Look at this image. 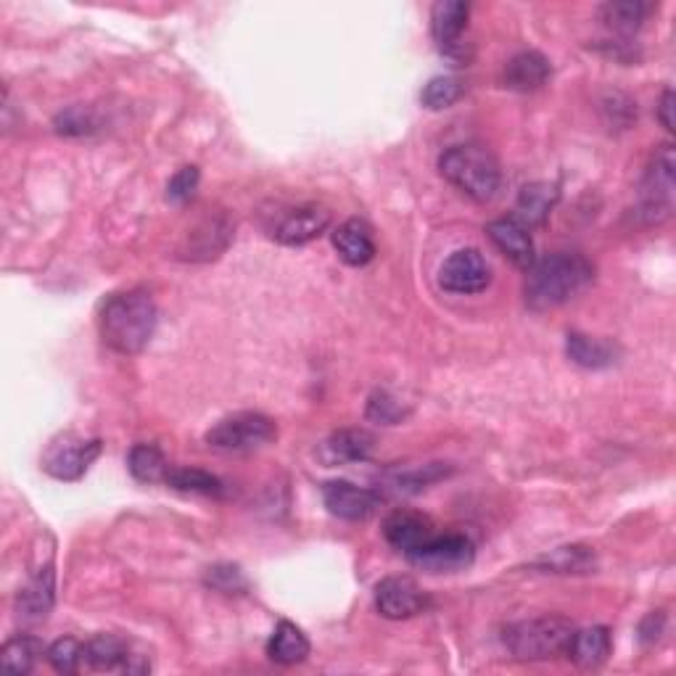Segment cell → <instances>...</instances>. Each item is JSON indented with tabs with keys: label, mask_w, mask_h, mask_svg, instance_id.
Here are the masks:
<instances>
[{
	"label": "cell",
	"mask_w": 676,
	"mask_h": 676,
	"mask_svg": "<svg viewBox=\"0 0 676 676\" xmlns=\"http://www.w3.org/2000/svg\"><path fill=\"white\" fill-rule=\"evenodd\" d=\"M408 410L402 408L397 397H391L389 391H376L368 402V421L383 423V425H397L399 421H404Z\"/></svg>",
	"instance_id": "e575fe53"
},
{
	"label": "cell",
	"mask_w": 676,
	"mask_h": 676,
	"mask_svg": "<svg viewBox=\"0 0 676 676\" xmlns=\"http://www.w3.org/2000/svg\"><path fill=\"white\" fill-rule=\"evenodd\" d=\"M434 534V524H431V518L423 516V513L394 510L383 520V537H387V542L394 547V550L404 552V556H410L412 550H418V547L429 542Z\"/></svg>",
	"instance_id": "5bb4252c"
},
{
	"label": "cell",
	"mask_w": 676,
	"mask_h": 676,
	"mask_svg": "<svg viewBox=\"0 0 676 676\" xmlns=\"http://www.w3.org/2000/svg\"><path fill=\"white\" fill-rule=\"evenodd\" d=\"M658 119H661V125H664L668 133H674V93L672 91H666L664 98H661Z\"/></svg>",
	"instance_id": "74e56055"
},
{
	"label": "cell",
	"mask_w": 676,
	"mask_h": 676,
	"mask_svg": "<svg viewBox=\"0 0 676 676\" xmlns=\"http://www.w3.org/2000/svg\"><path fill=\"white\" fill-rule=\"evenodd\" d=\"M101 455L98 439H83L74 434L59 436L51 444L43 457V468L49 476L59 478V482H80L87 468L96 463Z\"/></svg>",
	"instance_id": "ba28073f"
},
{
	"label": "cell",
	"mask_w": 676,
	"mask_h": 676,
	"mask_svg": "<svg viewBox=\"0 0 676 676\" xmlns=\"http://www.w3.org/2000/svg\"><path fill=\"white\" fill-rule=\"evenodd\" d=\"M127 468H130L135 482L157 484L167 478L169 463L167 457L161 455V450L154 447V444H135L130 450V457H127Z\"/></svg>",
	"instance_id": "4316f807"
},
{
	"label": "cell",
	"mask_w": 676,
	"mask_h": 676,
	"mask_svg": "<svg viewBox=\"0 0 676 676\" xmlns=\"http://www.w3.org/2000/svg\"><path fill=\"white\" fill-rule=\"evenodd\" d=\"M376 608L383 619L402 621L423 613L429 598L410 577H387L376 587Z\"/></svg>",
	"instance_id": "8fae6325"
},
{
	"label": "cell",
	"mask_w": 676,
	"mask_h": 676,
	"mask_svg": "<svg viewBox=\"0 0 676 676\" xmlns=\"http://www.w3.org/2000/svg\"><path fill=\"white\" fill-rule=\"evenodd\" d=\"M83 668L91 672H122V674H144L148 664L144 655H133L130 647L114 634H98L91 642H85Z\"/></svg>",
	"instance_id": "7c38bea8"
},
{
	"label": "cell",
	"mask_w": 676,
	"mask_h": 676,
	"mask_svg": "<svg viewBox=\"0 0 676 676\" xmlns=\"http://www.w3.org/2000/svg\"><path fill=\"white\" fill-rule=\"evenodd\" d=\"M537 568H542L545 573H573L577 577V573H592L598 568V556L587 545H568L545 556Z\"/></svg>",
	"instance_id": "d4e9b609"
},
{
	"label": "cell",
	"mask_w": 676,
	"mask_h": 676,
	"mask_svg": "<svg viewBox=\"0 0 676 676\" xmlns=\"http://www.w3.org/2000/svg\"><path fill=\"white\" fill-rule=\"evenodd\" d=\"M566 351L573 362L581 365V368H587V370L611 368V365H616L619 360L616 344L605 341V338L584 336V334H568Z\"/></svg>",
	"instance_id": "603a6c76"
},
{
	"label": "cell",
	"mask_w": 676,
	"mask_h": 676,
	"mask_svg": "<svg viewBox=\"0 0 676 676\" xmlns=\"http://www.w3.org/2000/svg\"><path fill=\"white\" fill-rule=\"evenodd\" d=\"M613 642L611 632L605 626H590V629H577L568 645V658L573 661L579 668H598L611 658Z\"/></svg>",
	"instance_id": "ffe728a7"
},
{
	"label": "cell",
	"mask_w": 676,
	"mask_h": 676,
	"mask_svg": "<svg viewBox=\"0 0 676 676\" xmlns=\"http://www.w3.org/2000/svg\"><path fill=\"white\" fill-rule=\"evenodd\" d=\"M278 439V425L262 412H235L207 431V444L218 452H254Z\"/></svg>",
	"instance_id": "5b68a950"
},
{
	"label": "cell",
	"mask_w": 676,
	"mask_h": 676,
	"mask_svg": "<svg viewBox=\"0 0 676 676\" xmlns=\"http://www.w3.org/2000/svg\"><path fill=\"white\" fill-rule=\"evenodd\" d=\"M330 225V212L323 207H299L288 212L275 230V239L283 246H304V243L320 239Z\"/></svg>",
	"instance_id": "2e32d148"
},
{
	"label": "cell",
	"mask_w": 676,
	"mask_h": 676,
	"mask_svg": "<svg viewBox=\"0 0 676 676\" xmlns=\"http://www.w3.org/2000/svg\"><path fill=\"white\" fill-rule=\"evenodd\" d=\"M664 613H651V616H647L645 621H642V626H640V637H642V642H655L661 637V632H664Z\"/></svg>",
	"instance_id": "8d00e7d4"
},
{
	"label": "cell",
	"mask_w": 676,
	"mask_h": 676,
	"mask_svg": "<svg viewBox=\"0 0 676 676\" xmlns=\"http://www.w3.org/2000/svg\"><path fill=\"white\" fill-rule=\"evenodd\" d=\"M471 17V6L463 3V0H439L431 11V32H434V40L439 43V51L452 61H468L471 53L465 51L463 43V32L468 27Z\"/></svg>",
	"instance_id": "30bf717a"
},
{
	"label": "cell",
	"mask_w": 676,
	"mask_h": 676,
	"mask_svg": "<svg viewBox=\"0 0 676 676\" xmlns=\"http://www.w3.org/2000/svg\"><path fill=\"white\" fill-rule=\"evenodd\" d=\"M674 207V148L661 146L642 180L640 214L647 222H664Z\"/></svg>",
	"instance_id": "52a82bcc"
},
{
	"label": "cell",
	"mask_w": 676,
	"mask_h": 676,
	"mask_svg": "<svg viewBox=\"0 0 676 676\" xmlns=\"http://www.w3.org/2000/svg\"><path fill=\"white\" fill-rule=\"evenodd\" d=\"M577 626L563 616L520 621L505 629V647L518 661H552L568 653Z\"/></svg>",
	"instance_id": "277c9868"
},
{
	"label": "cell",
	"mask_w": 676,
	"mask_h": 676,
	"mask_svg": "<svg viewBox=\"0 0 676 676\" xmlns=\"http://www.w3.org/2000/svg\"><path fill=\"white\" fill-rule=\"evenodd\" d=\"M45 658H49V664L56 668L59 674H77L80 668H83L85 645H80V642L72 637L56 640L49 651H45Z\"/></svg>",
	"instance_id": "d6a6232c"
},
{
	"label": "cell",
	"mask_w": 676,
	"mask_h": 676,
	"mask_svg": "<svg viewBox=\"0 0 676 676\" xmlns=\"http://www.w3.org/2000/svg\"><path fill=\"white\" fill-rule=\"evenodd\" d=\"M323 503L336 518L360 524V520H368L378 510L381 495L351 482H328L323 486Z\"/></svg>",
	"instance_id": "4fadbf2b"
},
{
	"label": "cell",
	"mask_w": 676,
	"mask_h": 676,
	"mask_svg": "<svg viewBox=\"0 0 676 676\" xmlns=\"http://www.w3.org/2000/svg\"><path fill=\"white\" fill-rule=\"evenodd\" d=\"M376 447V439L362 429H341L323 444V455L330 465L336 463H362Z\"/></svg>",
	"instance_id": "7402d4cb"
},
{
	"label": "cell",
	"mask_w": 676,
	"mask_h": 676,
	"mask_svg": "<svg viewBox=\"0 0 676 676\" xmlns=\"http://www.w3.org/2000/svg\"><path fill=\"white\" fill-rule=\"evenodd\" d=\"M647 17V6L637 3V0H626V3H608L603 6V19L611 30L621 32V35H632L637 32Z\"/></svg>",
	"instance_id": "f1b7e54d"
},
{
	"label": "cell",
	"mask_w": 676,
	"mask_h": 676,
	"mask_svg": "<svg viewBox=\"0 0 676 676\" xmlns=\"http://www.w3.org/2000/svg\"><path fill=\"white\" fill-rule=\"evenodd\" d=\"M157 304L146 291H125L104 302L98 317L101 338L117 355H138L157 330Z\"/></svg>",
	"instance_id": "6da1fadb"
},
{
	"label": "cell",
	"mask_w": 676,
	"mask_h": 676,
	"mask_svg": "<svg viewBox=\"0 0 676 676\" xmlns=\"http://www.w3.org/2000/svg\"><path fill=\"white\" fill-rule=\"evenodd\" d=\"M492 283V270L478 249H457L439 270V286L447 294H482Z\"/></svg>",
	"instance_id": "9c48e42d"
},
{
	"label": "cell",
	"mask_w": 676,
	"mask_h": 676,
	"mask_svg": "<svg viewBox=\"0 0 676 676\" xmlns=\"http://www.w3.org/2000/svg\"><path fill=\"white\" fill-rule=\"evenodd\" d=\"M207 587H212L214 592L222 594H243L249 590V581L243 577V571L239 566H230V563H220L212 566L207 571Z\"/></svg>",
	"instance_id": "836d02e7"
},
{
	"label": "cell",
	"mask_w": 676,
	"mask_h": 676,
	"mask_svg": "<svg viewBox=\"0 0 676 676\" xmlns=\"http://www.w3.org/2000/svg\"><path fill=\"white\" fill-rule=\"evenodd\" d=\"M439 172L450 186H455L460 193L478 201V204L495 199L499 186H503V169H499L497 159L492 157V151L476 144L447 148L439 159Z\"/></svg>",
	"instance_id": "3957f363"
},
{
	"label": "cell",
	"mask_w": 676,
	"mask_h": 676,
	"mask_svg": "<svg viewBox=\"0 0 676 676\" xmlns=\"http://www.w3.org/2000/svg\"><path fill=\"white\" fill-rule=\"evenodd\" d=\"M486 233H489L492 243H495L499 252H503L516 267L529 270L534 262H537V256H534V241H531L529 228H526L524 222H518L516 218H503V220L489 222Z\"/></svg>",
	"instance_id": "9a60e30c"
},
{
	"label": "cell",
	"mask_w": 676,
	"mask_h": 676,
	"mask_svg": "<svg viewBox=\"0 0 676 676\" xmlns=\"http://www.w3.org/2000/svg\"><path fill=\"white\" fill-rule=\"evenodd\" d=\"M53 600H56V577L53 568H40L32 577L30 584L19 592L17 598V613L24 621H43L51 613Z\"/></svg>",
	"instance_id": "d6986e66"
},
{
	"label": "cell",
	"mask_w": 676,
	"mask_h": 676,
	"mask_svg": "<svg viewBox=\"0 0 676 676\" xmlns=\"http://www.w3.org/2000/svg\"><path fill=\"white\" fill-rule=\"evenodd\" d=\"M404 558L425 573H455L473 563L476 547L465 534H434L429 542Z\"/></svg>",
	"instance_id": "8992f818"
},
{
	"label": "cell",
	"mask_w": 676,
	"mask_h": 676,
	"mask_svg": "<svg viewBox=\"0 0 676 676\" xmlns=\"http://www.w3.org/2000/svg\"><path fill=\"white\" fill-rule=\"evenodd\" d=\"M552 66L547 56H542L539 51H524L518 56H513L505 66V85L510 91L518 93H531L539 91L547 80H550Z\"/></svg>",
	"instance_id": "ac0fdd59"
},
{
	"label": "cell",
	"mask_w": 676,
	"mask_h": 676,
	"mask_svg": "<svg viewBox=\"0 0 676 676\" xmlns=\"http://www.w3.org/2000/svg\"><path fill=\"white\" fill-rule=\"evenodd\" d=\"M558 196V188L550 186V182H531V186H526L518 196L516 220L524 222L526 228L542 225L547 214H550V209L556 207Z\"/></svg>",
	"instance_id": "cb8c5ba5"
},
{
	"label": "cell",
	"mask_w": 676,
	"mask_h": 676,
	"mask_svg": "<svg viewBox=\"0 0 676 676\" xmlns=\"http://www.w3.org/2000/svg\"><path fill=\"white\" fill-rule=\"evenodd\" d=\"M334 249L349 267H365L376 256L373 230L362 220H347L334 230Z\"/></svg>",
	"instance_id": "e0dca14e"
},
{
	"label": "cell",
	"mask_w": 676,
	"mask_h": 676,
	"mask_svg": "<svg viewBox=\"0 0 676 676\" xmlns=\"http://www.w3.org/2000/svg\"><path fill=\"white\" fill-rule=\"evenodd\" d=\"M594 281V267L579 254H550L537 260L526 275V304L537 313L563 307L577 299L581 291L590 288Z\"/></svg>",
	"instance_id": "7a4b0ae2"
},
{
	"label": "cell",
	"mask_w": 676,
	"mask_h": 676,
	"mask_svg": "<svg viewBox=\"0 0 676 676\" xmlns=\"http://www.w3.org/2000/svg\"><path fill=\"white\" fill-rule=\"evenodd\" d=\"M167 486L178 492H191V495H204V497H222V482L212 473L201 468H178V465H169Z\"/></svg>",
	"instance_id": "83f0119b"
},
{
	"label": "cell",
	"mask_w": 676,
	"mask_h": 676,
	"mask_svg": "<svg viewBox=\"0 0 676 676\" xmlns=\"http://www.w3.org/2000/svg\"><path fill=\"white\" fill-rule=\"evenodd\" d=\"M53 130L64 138H83L98 130V117L91 106H72L53 119Z\"/></svg>",
	"instance_id": "4dcf8cb0"
},
{
	"label": "cell",
	"mask_w": 676,
	"mask_h": 676,
	"mask_svg": "<svg viewBox=\"0 0 676 676\" xmlns=\"http://www.w3.org/2000/svg\"><path fill=\"white\" fill-rule=\"evenodd\" d=\"M40 655H45V645L38 637L30 634H19V637L9 640L0 651V664H3L13 674H30Z\"/></svg>",
	"instance_id": "484cf974"
},
{
	"label": "cell",
	"mask_w": 676,
	"mask_h": 676,
	"mask_svg": "<svg viewBox=\"0 0 676 676\" xmlns=\"http://www.w3.org/2000/svg\"><path fill=\"white\" fill-rule=\"evenodd\" d=\"M309 651H313V645H309L307 634L296 624H291V621H281L267 642L270 661H275V664L281 666L302 664V661H307Z\"/></svg>",
	"instance_id": "44dd1931"
},
{
	"label": "cell",
	"mask_w": 676,
	"mask_h": 676,
	"mask_svg": "<svg viewBox=\"0 0 676 676\" xmlns=\"http://www.w3.org/2000/svg\"><path fill=\"white\" fill-rule=\"evenodd\" d=\"M199 188V167H182L167 186V199L172 204H186L188 199L196 193Z\"/></svg>",
	"instance_id": "d590c367"
},
{
	"label": "cell",
	"mask_w": 676,
	"mask_h": 676,
	"mask_svg": "<svg viewBox=\"0 0 676 676\" xmlns=\"http://www.w3.org/2000/svg\"><path fill=\"white\" fill-rule=\"evenodd\" d=\"M447 473H450V468H444L442 463L423 465V468H415V471L394 473V476L389 478V486L394 492H402V495H412V492H421L429 484H434V482H439V478H444Z\"/></svg>",
	"instance_id": "1f68e13d"
},
{
	"label": "cell",
	"mask_w": 676,
	"mask_h": 676,
	"mask_svg": "<svg viewBox=\"0 0 676 676\" xmlns=\"http://www.w3.org/2000/svg\"><path fill=\"white\" fill-rule=\"evenodd\" d=\"M463 91L465 85L460 83L457 77H434L431 80L429 85L423 87L421 93V101L425 109L431 112H442V109H450V106H455L460 98H463Z\"/></svg>",
	"instance_id": "f546056e"
}]
</instances>
